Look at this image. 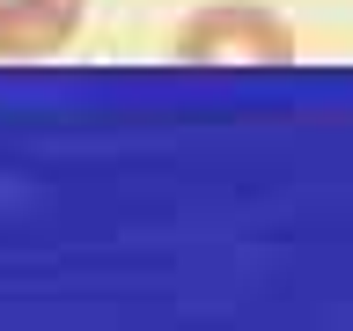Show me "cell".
I'll use <instances>...</instances> for the list:
<instances>
[{"instance_id": "1", "label": "cell", "mask_w": 353, "mask_h": 331, "mask_svg": "<svg viewBox=\"0 0 353 331\" xmlns=\"http://www.w3.org/2000/svg\"><path fill=\"white\" fill-rule=\"evenodd\" d=\"M170 52L176 59H294V22L258 8V0H214L170 30Z\"/></svg>"}, {"instance_id": "2", "label": "cell", "mask_w": 353, "mask_h": 331, "mask_svg": "<svg viewBox=\"0 0 353 331\" xmlns=\"http://www.w3.org/2000/svg\"><path fill=\"white\" fill-rule=\"evenodd\" d=\"M88 0H0V59H52L81 37Z\"/></svg>"}]
</instances>
